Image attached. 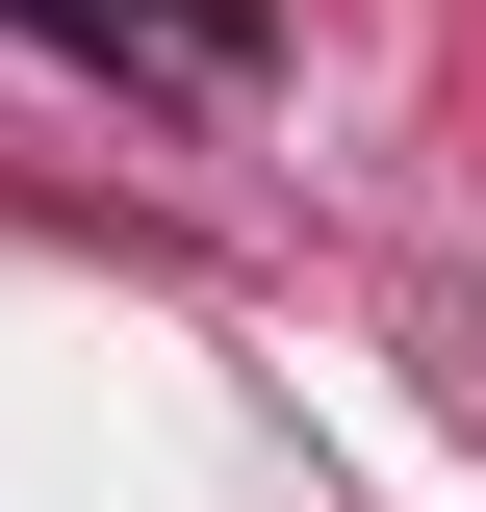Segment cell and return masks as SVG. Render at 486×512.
Wrapping results in <instances>:
<instances>
[{"mask_svg":"<svg viewBox=\"0 0 486 512\" xmlns=\"http://www.w3.org/2000/svg\"><path fill=\"white\" fill-rule=\"evenodd\" d=\"M26 52H77V77H128V103H256L282 77V0H0Z\"/></svg>","mask_w":486,"mask_h":512,"instance_id":"6da1fadb","label":"cell"}]
</instances>
